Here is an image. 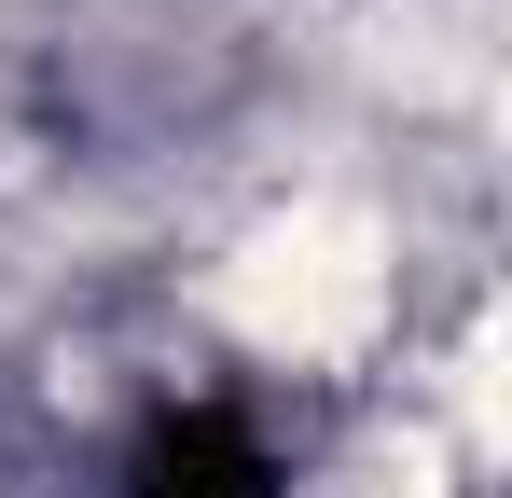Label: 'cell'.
<instances>
[{
  "label": "cell",
  "instance_id": "2",
  "mask_svg": "<svg viewBox=\"0 0 512 498\" xmlns=\"http://www.w3.org/2000/svg\"><path fill=\"white\" fill-rule=\"evenodd\" d=\"M319 498H443V443H429V429H388V443H360Z\"/></svg>",
  "mask_w": 512,
  "mask_h": 498
},
{
  "label": "cell",
  "instance_id": "1",
  "mask_svg": "<svg viewBox=\"0 0 512 498\" xmlns=\"http://www.w3.org/2000/svg\"><path fill=\"white\" fill-rule=\"evenodd\" d=\"M222 319L277 346V360H346V346H374L388 319V222L360 208V194H305V208H277L236 263H222Z\"/></svg>",
  "mask_w": 512,
  "mask_h": 498
}]
</instances>
